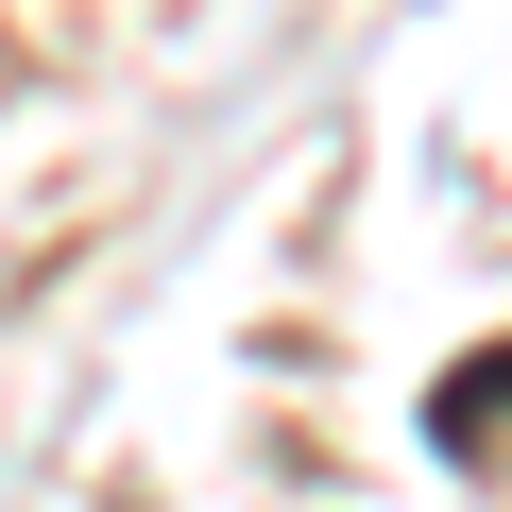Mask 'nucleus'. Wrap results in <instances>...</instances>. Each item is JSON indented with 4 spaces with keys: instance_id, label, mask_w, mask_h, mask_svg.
I'll return each instance as SVG.
<instances>
[{
    "instance_id": "nucleus-1",
    "label": "nucleus",
    "mask_w": 512,
    "mask_h": 512,
    "mask_svg": "<svg viewBox=\"0 0 512 512\" xmlns=\"http://www.w3.org/2000/svg\"><path fill=\"white\" fill-rule=\"evenodd\" d=\"M427 444H444V461H478V478H512V342H495V359H461V376L427 393Z\"/></svg>"
}]
</instances>
